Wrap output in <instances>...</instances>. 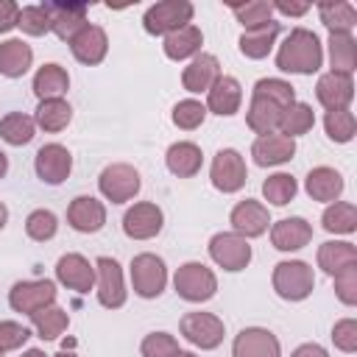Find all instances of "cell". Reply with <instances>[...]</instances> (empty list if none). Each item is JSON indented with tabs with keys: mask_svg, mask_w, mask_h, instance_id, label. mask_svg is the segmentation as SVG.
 Masks as SVG:
<instances>
[{
	"mask_svg": "<svg viewBox=\"0 0 357 357\" xmlns=\"http://www.w3.org/2000/svg\"><path fill=\"white\" fill-rule=\"evenodd\" d=\"M131 287L139 298H159L167 287V265L162 257L142 251L131 259Z\"/></svg>",
	"mask_w": 357,
	"mask_h": 357,
	"instance_id": "cell-5",
	"label": "cell"
},
{
	"mask_svg": "<svg viewBox=\"0 0 357 357\" xmlns=\"http://www.w3.org/2000/svg\"><path fill=\"white\" fill-rule=\"evenodd\" d=\"M312 240V226L304 218H282L271 226V243L276 251H298Z\"/></svg>",
	"mask_w": 357,
	"mask_h": 357,
	"instance_id": "cell-24",
	"label": "cell"
},
{
	"mask_svg": "<svg viewBox=\"0 0 357 357\" xmlns=\"http://www.w3.org/2000/svg\"><path fill=\"white\" fill-rule=\"evenodd\" d=\"M95 293H98V301L100 307L106 310H120L126 304V282H123V268L117 259L112 257H98L95 259Z\"/></svg>",
	"mask_w": 357,
	"mask_h": 357,
	"instance_id": "cell-8",
	"label": "cell"
},
{
	"mask_svg": "<svg viewBox=\"0 0 357 357\" xmlns=\"http://www.w3.org/2000/svg\"><path fill=\"white\" fill-rule=\"evenodd\" d=\"M324 64V45L315 31L310 28H293L284 42L276 50V67L282 73H296V75H312Z\"/></svg>",
	"mask_w": 357,
	"mask_h": 357,
	"instance_id": "cell-1",
	"label": "cell"
},
{
	"mask_svg": "<svg viewBox=\"0 0 357 357\" xmlns=\"http://www.w3.org/2000/svg\"><path fill=\"white\" fill-rule=\"evenodd\" d=\"M335 296L346 307H354L357 304V265H349L340 273H335Z\"/></svg>",
	"mask_w": 357,
	"mask_h": 357,
	"instance_id": "cell-50",
	"label": "cell"
},
{
	"mask_svg": "<svg viewBox=\"0 0 357 357\" xmlns=\"http://www.w3.org/2000/svg\"><path fill=\"white\" fill-rule=\"evenodd\" d=\"M231 14L237 17V22L245 28V31H254V28H262L265 22L273 20V3L268 0H251V3H231L229 6Z\"/></svg>",
	"mask_w": 357,
	"mask_h": 357,
	"instance_id": "cell-40",
	"label": "cell"
},
{
	"mask_svg": "<svg viewBox=\"0 0 357 357\" xmlns=\"http://www.w3.org/2000/svg\"><path fill=\"white\" fill-rule=\"evenodd\" d=\"M142 187V178L137 173V167L126 165V162H114V165H106L98 176V190L106 201L112 204H126L131 201Z\"/></svg>",
	"mask_w": 357,
	"mask_h": 357,
	"instance_id": "cell-7",
	"label": "cell"
},
{
	"mask_svg": "<svg viewBox=\"0 0 357 357\" xmlns=\"http://www.w3.org/2000/svg\"><path fill=\"white\" fill-rule=\"evenodd\" d=\"M201 45H204V33H201L198 25L190 22V25L167 33L162 50H165V56L170 61H184V59H195L201 53Z\"/></svg>",
	"mask_w": 357,
	"mask_h": 357,
	"instance_id": "cell-27",
	"label": "cell"
},
{
	"mask_svg": "<svg viewBox=\"0 0 357 357\" xmlns=\"http://www.w3.org/2000/svg\"><path fill=\"white\" fill-rule=\"evenodd\" d=\"M318 17L329 28V33H351V28L357 25V8L346 0L318 3Z\"/></svg>",
	"mask_w": 357,
	"mask_h": 357,
	"instance_id": "cell-34",
	"label": "cell"
},
{
	"mask_svg": "<svg viewBox=\"0 0 357 357\" xmlns=\"http://www.w3.org/2000/svg\"><path fill=\"white\" fill-rule=\"evenodd\" d=\"M310 8H312L310 3H284V0L273 3V11H279V14H284V17H304Z\"/></svg>",
	"mask_w": 357,
	"mask_h": 357,
	"instance_id": "cell-52",
	"label": "cell"
},
{
	"mask_svg": "<svg viewBox=\"0 0 357 357\" xmlns=\"http://www.w3.org/2000/svg\"><path fill=\"white\" fill-rule=\"evenodd\" d=\"M315 98L326 112H340L349 109L354 100V78L343 73H324L315 84Z\"/></svg>",
	"mask_w": 357,
	"mask_h": 357,
	"instance_id": "cell-17",
	"label": "cell"
},
{
	"mask_svg": "<svg viewBox=\"0 0 357 357\" xmlns=\"http://www.w3.org/2000/svg\"><path fill=\"white\" fill-rule=\"evenodd\" d=\"M6 173H8V156H6L3 151H0V178H3Z\"/></svg>",
	"mask_w": 357,
	"mask_h": 357,
	"instance_id": "cell-54",
	"label": "cell"
},
{
	"mask_svg": "<svg viewBox=\"0 0 357 357\" xmlns=\"http://www.w3.org/2000/svg\"><path fill=\"white\" fill-rule=\"evenodd\" d=\"M8 304L14 312H25L33 315L36 310H45L50 304H56V284L50 279H28V282H17L8 290Z\"/></svg>",
	"mask_w": 357,
	"mask_h": 357,
	"instance_id": "cell-12",
	"label": "cell"
},
{
	"mask_svg": "<svg viewBox=\"0 0 357 357\" xmlns=\"http://www.w3.org/2000/svg\"><path fill=\"white\" fill-rule=\"evenodd\" d=\"M6 223H8V209H6V204L0 201V229H3Z\"/></svg>",
	"mask_w": 357,
	"mask_h": 357,
	"instance_id": "cell-56",
	"label": "cell"
},
{
	"mask_svg": "<svg viewBox=\"0 0 357 357\" xmlns=\"http://www.w3.org/2000/svg\"><path fill=\"white\" fill-rule=\"evenodd\" d=\"M22 357H47V354H45L42 349H25V351H22Z\"/></svg>",
	"mask_w": 357,
	"mask_h": 357,
	"instance_id": "cell-55",
	"label": "cell"
},
{
	"mask_svg": "<svg viewBox=\"0 0 357 357\" xmlns=\"http://www.w3.org/2000/svg\"><path fill=\"white\" fill-rule=\"evenodd\" d=\"M321 226L329 234H354L357 231V206L351 201H332L321 215Z\"/></svg>",
	"mask_w": 357,
	"mask_h": 357,
	"instance_id": "cell-36",
	"label": "cell"
},
{
	"mask_svg": "<svg viewBox=\"0 0 357 357\" xmlns=\"http://www.w3.org/2000/svg\"><path fill=\"white\" fill-rule=\"evenodd\" d=\"M70 89V75L61 64L50 61L42 64L33 75V95L39 100H50V98H64V92Z\"/></svg>",
	"mask_w": 357,
	"mask_h": 357,
	"instance_id": "cell-32",
	"label": "cell"
},
{
	"mask_svg": "<svg viewBox=\"0 0 357 357\" xmlns=\"http://www.w3.org/2000/svg\"><path fill=\"white\" fill-rule=\"evenodd\" d=\"M296 192H298V181H296L290 173H273V176H268V178L262 181V195H265V201L273 204V206L290 204V201L296 198Z\"/></svg>",
	"mask_w": 357,
	"mask_h": 357,
	"instance_id": "cell-41",
	"label": "cell"
},
{
	"mask_svg": "<svg viewBox=\"0 0 357 357\" xmlns=\"http://www.w3.org/2000/svg\"><path fill=\"white\" fill-rule=\"evenodd\" d=\"M56 282L75 293H89L95 287V262H89L84 254H61L56 262Z\"/></svg>",
	"mask_w": 357,
	"mask_h": 357,
	"instance_id": "cell-16",
	"label": "cell"
},
{
	"mask_svg": "<svg viewBox=\"0 0 357 357\" xmlns=\"http://www.w3.org/2000/svg\"><path fill=\"white\" fill-rule=\"evenodd\" d=\"M33 170H36V176H39L45 184L56 187V184L67 181V176H70V170H73V153H70L61 142H47V145H42V148L36 151Z\"/></svg>",
	"mask_w": 357,
	"mask_h": 357,
	"instance_id": "cell-13",
	"label": "cell"
},
{
	"mask_svg": "<svg viewBox=\"0 0 357 357\" xmlns=\"http://www.w3.org/2000/svg\"><path fill=\"white\" fill-rule=\"evenodd\" d=\"M31 340V329L20 321H0V354L17 351Z\"/></svg>",
	"mask_w": 357,
	"mask_h": 357,
	"instance_id": "cell-48",
	"label": "cell"
},
{
	"mask_svg": "<svg viewBox=\"0 0 357 357\" xmlns=\"http://www.w3.org/2000/svg\"><path fill=\"white\" fill-rule=\"evenodd\" d=\"M181 329V337L190 340L192 346L209 351V349H218L223 343V335H226V326L218 315L212 312H187L178 324Z\"/></svg>",
	"mask_w": 357,
	"mask_h": 357,
	"instance_id": "cell-11",
	"label": "cell"
},
{
	"mask_svg": "<svg viewBox=\"0 0 357 357\" xmlns=\"http://www.w3.org/2000/svg\"><path fill=\"white\" fill-rule=\"evenodd\" d=\"M173 287H176L178 298H184L190 304H201L218 293V276L204 262H184L176 268Z\"/></svg>",
	"mask_w": 357,
	"mask_h": 357,
	"instance_id": "cell-3",
	"label": "cell"
},
{
	"mask_svg": "<svg viewBox=\"0 0 357 357\" xmlns=\"http://www.w3.org/2000/svg\"><path fill=\"white\" fill-rule=\"evenodd\" d=\"M209 257L218 268L229 271V273H237L243 268H248L251 262V245L245 237L234 234V231H218L212 234L209 240Z\"/></svg>",
	"mask_w": 357,
	"mask_h": 357,
	"instance_id": "cell-9",
	"label": "cell"
},
{
	"mask_svg": "<svg viewBox=\"0 0 357 357\" xmlns=\"http://www.w3.org/2000/svg\"><path fill=\"white\" fill-rule=\"evenodd\" d=\"M53 357H78V354H75V351H67V349H61V351H59V354H53Z\"/></svg>",
	"mask_w": 357,
	"mask_h": 357,
	"instance_id": "cell-57",
	"label": "cell"
},
{
	"mask_svg": "<svg viewBox=\"0 0 357 357\" xmlns=\"http://www.w3.org/2000/svg\"><path fill=\"white\" fill-rule=\"evenodd\" d=\"M245 178H248V167H245V159L240 151L234 148H220L215 156H212V165H209V181L218 192L223 195H231V192H240L245 187Z\"/></svg>",
	"mask_w": 357,
	"mask_h": 357,
	"instance_id": "cell-6",
	"label": "cell"
},
{
	"mask_svg": "<svg viewBox=\"0 0 357 357\" xmlns=\"http://www.w3.org/2000/svg\"><path fill=\"white\" fill-rule=\"evenodd\" d=\"M251 95H262L279 106H290L296 100V86L290 81H282V78H259L251 89Z\"/></svg>",
	"mask_w": 357,
	"mask_h": 357,
	"instance_id": "cell-45",
	"label": "cell"
},
{
	"mask_svg": "<svg viewBox=\"0 0 357 357\" xmlns=\"http://www.w3.org/2000/svg\"><path fill=\"white\" fill-rule=\"evenodd\" d=\"M312 126H315V112H312V106H310V103H301V100H293V103L282 112L279 134L296 139V137L307 134Z\"/></svg>",
	"mask_w": 357,
	"mask_h": 357,
	"instance_id": "cell-37",
	"label": "cell"
},
{
	"mask_svg": "<svg viewBox=\"0 0 357 357\" xmlns=\"http://www.w3.org/2000/svg\"><path fill=\"white\" fill-rule=\"evenodd\" d=\"M25 231L31 240L36 243H47L56 237L59 231V218L50 212V209H33L28 218H25Z\"/></svg>",
	"mask_w": 357,
	"mask_h": 357,
	"instance_id": "cell-44",
	"label": "cell"
},
{
	"mask_svg": "<svg viewBox=\"0 0 357 357\" xmlns=\"http://www.w3.org/2000/svg\"><path fill=\"white\" fill-rule=\"evenodd\" d=\"M290 357H329V351L321 343H301V346L293 349Z\"/></svg>",
	"mask_w": 357,
	"mask_h": 357,
	"instance_id": "cell-53",
	"label": "cell"
},
{
	"mask_svg": "<svg viewBox=\"0 0 357 357\" xmlns=\"http://www.w3.org/2000/svg\"><path fill=\"white\" fill-rule=\"evenodd\" d=\"M279 31H282V22H276V20L265 22L262 28L243 31V36H240V53H243L245 59H254V61H257V59H265V56L273 50Z\"/></svg>",
	"mask_w": 357,
	"mask_h": 357,
	"instance_id": "cell-31",
	"label": "cell"
},
{
	"mask_svg": "<svg viewBox=\"0 0 357 357\" xmlns=\"http://www.w3.org/2000/svg\"><path fill=\"white\" fill-rule=\"evenodd\" d=\"M17 17H20V6L14 0H0V33L17 28Z\"/></svg>",
	"mask_w": 357,
	"mask_h": 357,
	"instance_id": "cell-51",
	"label": "cell"
},
{
	"mask_svg": "<svg viewBox=\"0 0 357 357\" xmlns=\"http://www.w3.org/2000/svg\"><path fill=\"white\" fill-rule=\"evenodd\" d=\"M67 223L81 234H95L106 226V206L95 195H75L67 206Z\"/></svg>",
	"mask_w": 357,
	"mask_h": 357,
	"instance_id": "cell-19",
	"label": "cell"
},
{
	"mask_svg": "<svg viewBox=\"0 0 357 357\" xmlns=\"http://www.w3.org/2000/svg\"><path fill=\"white\" fill-rule=\"evenodd\" d=\"M47 17H50V31L61 39V42H70L78 31H84L89 25V6L86 3H75V0H50V3H42Z\"/></svg>",
	"mask_w": 357,
	"mask_h": 357,
	"instance_id": "cell-10",
	"label": "cell"
},
{
	"mask_svg": "<svg viewBox=\"0 0 357 357\" xmlns=\"http://www.w3.org/2000/svg\"><path fill=\"white\" fill-rule=\"evenodd\" d=\"M357 265V248L349 240H326L318 245V268L329 276L340 273L343 268Z\"/></svg>",
	"mask_w": 357,
	"mask_h": 357,
	"instance_id": "cell-30",
	"label": "cell"
},
{
	"mask_svg": "<svg viewBox=\"0 0 357 357\" xmlns=\"http://www.w3.org/2000/svg\"><path fill=\"white\" fill-rule=\"evenodd\" d=\"M165 165H167V170H170L173 176H178V178H192V176L201 170V165H204V153H201V148H198L195 142L181 139V142H173V145L167 148Z\"/></svg>",
	"mask_w": 357,
	"mask_h": 357,
	"instance_id": "cell-28",
	"label": "cell"
},
{
	"mask_svg": "<svg viewBox=\"0 0 357 357\" xmlns=\"http://www.w3.org/2000/svg\"><path fill=\"white\" fill-rule=\"evenodd\" d=\"M176 357H198V354H192V351H181V349H178V354H176Z\"/></svg>",
	"mask_w": 357,
	"mask_h": 357,
	"instance_id": "cell-58",
	"label": "cell"
},
{
	"mask_svg": "<svg viewBox=\"0 0 357 357\" xmlns=\"http://www.w3.org/2000/svg\"><path fill=\"white\" fill-rule=\"evenodd\" d=\"M162 226H165V215L153 201H139L128 206L123 215V231L131 240H151L162 231Z\"/></svg>",
	"mask_w": 357,
	"mask_h": 357,
	"instance_id": "cell-14",
	"label": "cell"
},
{
	"mask_svg": "<svg viewBox=\"0 0 357 357\" xmlns=\"http://www.w3.org/2000/svg\"><path fill=\"white\" fill-rule=\"evenodd\" d=\"M142 357H176L178 354V340L170 332H151L139 343Z\"/></svg>",
	"mask_w": 357,
	"mask_h": 357,
	"instance_id": "cell-47",
	"label": "cell"
},
{
	"mask_svg": "<svg viewBox=\"0 0 357 357\" xmlns=\"http://www.w3.org/2000/svg\"><path fill=\"white\" fill-rule=\"evenodd\" d=\"M73 120V109L64 98H50V100H39L36 106V114H33V123L47 131V134H59L70 126Z\"/></svg>",
	"mask_w": 357,
	"mask_h": 357,
	"instance_id": "cell-33",
	"label": "cell"
},
{
	"mask_svg": "<svg viewBox=\"0 0 357 357\" xmlns=\"http://www.w3.org/2000/svg\"><path fill=\"white\" fill-rule=\"evenodd\" d=\"M324 128H326V137H329L332 142H351V139H354V131H357L354 112H351V109L326 112V114H324Z\"/></svg>",
	"mask_w": 357,
	"mask_h": 357,
	"instance_id": "cell-42",
	"label": "cell"
},
{
	"mask_svg": "<svg viewBox=\"0 0 357 357\" xmlns=\"http://www.w3.org/2000/svg\"><path fill=\"white\" fill-rule=\"evenodd\" d=\"M70 53L75 56V61L86 64V67H95L106 59L109 53V36L100 25H86L84 31H78L73 39H70Z\"/></svg>",
	"mask_w": 357,
	"mask_h": 357,
	"instance_id": "cell-20",
	"label": "cell"
},
{
	"mask_svg": "<svg viewBox=\"0 0 357 357\" xmlns=\"http://www.w3.org/2000/svg\"><path fill=\"white\" fill-rule=\"evenodd\" d=\"M220 75H223V73H220L218 56H212V53H198V56L184 67V73H181V86H184L187 92H192V95L209 92V86H212Z\"/></svg>",
	"mask_w": 357,
	"mask_h": 357,
	"instance_id": "cell-23",
	"label": "cell"
},
{
	"mask_svg": "<svg viewBox=\"0 0 357 357\" xmlns=\"http://www.w3.org/2000/svg\"><path fill=\"white\" fill-rule=\"evenodd\" d=\"M287 106H279L262 95H251V103H248V112H245V123L254 134L265 137V134H273L279 131V120H282V112Z\"/></svg>",
	"mask_w": 357,
	"mask_h": 357,
	"instance_id": "cell-26",
	"label": "cell"
},
{
	"mask_svg": "<svg viewBox=\"0 0 357 357\" xmlns=\"http://www.w3.org/2000/svg\"><path fill=\"white\" fill-rule=\"evenodd\" d=\"M304 190H307V195H310L312 201L332 204V201H337L340 192H343V176H340L335 167H326V165L312 167V170L307 173V178H304Z\"/></svg>",
	"mask_w": 357,
	"mask_h": 357,
	"instance_id": "cell-25",
	"label": "cell"
},
{
	"mask_svg": "<svg viewBox=\"0 0 357 357\" xmlns=\"http://www.w3.org/2000/svg\"><path fill=\"white\" fill-rule=\"evenodd\" d=\"M0 357H3V354H0Z\"/></svg>",
	"mask_w": 357,
	"mask_h": 357,
	"instance_id": "cell-59",
	"label": "cell"
},
{
	"mask_svg": "<svg viewBox=\"0 0 357 357\" xmlns=\"http://www.w3.org/2000/svg\"><path fill=\"white\" fill-rule=\"evenodd\" d=\"M17 28L28 36H45L50 31V17L45 6H22L17 17Z\"/></svg>",
	"mask_w": 357,
	"mask_h": 357,
	"instance_id": "cell-46",
	"label": "cell"
},
{
	"mask_svg": "<svg viewBox=\"0 0 357 357\" xmlns=\"http://www.w3.org/2000/svg\"><path fill=\"white\" fill-rule=\"evenodd\" d=\"M271 284H273L279 298H284V301H304L312 293V287H315L312 265L304 262V259H282V262L273 265Z\"/></svg>",
	"mask_w": 357,
	"mask_h": 357,
	"instance_id": "cell-2",
	"label": "cell"
},
{
	"mask_svg": "<svg viewBox=\"0 0 357 357\" xmlns=\"http://www.w3.org/2000/svg\"><path fill=\"white\" fill-rule=\"evenodd\" d=\"M251 156H254V165L259 167H273V165H284L296 156V139L273 131V134H265V137H257L254 145H251Z\"/></svg>",
	"mask_w": 357,
	"mask_h": 357,
	"instance_id": "cell-21",
	"label": "cell"
},
{
	"mask_svg": "<svg viewBox=\"0 0 357 357\" xmlns=\"http://www.w3.org/2000/svg\"><path fill=\"white\" fill-rule=\"evenodd\" d=\"M332 343H335V349H340L346 354H354L357 351V321L354 318L335 321V326H332Z\"/></svg>",
	"mask_w": 357,
	"mask_h": 357,
	"instance_id": "cell-49",
	"label": "cell"
},
{
	"mask_svg": "<svg viewBox=\"0 0 357 357\" xmlns=\"http://www.w3.org/2000/svg\"><path fill=\"white\" fill-rule=\"evenodd\" d=\"M329 64L332 73L351 75L357 67V42L351 33H329Z\"/></svg>",
	"mask_w": 357,
	"mask_h": 357,
	"instance_id": "cell-35",
	"label": "cell"
},
{
	"mask_svg": "<svg viewBox=\"0 0 357 357\" xmlns=\"http://www.w3.org/2000/svg\"><path fill=\"white\" fill-rule=\"evenodd\" d=\"M173 126L181 128V131H195L198 126H204L206 120V106L195 98H187V100H178L173 106V114H170Z\"/></svg>",
	"mask_w": 357,
	"mask_h": 357,
	"instance_id": "cell-43",
	"label": "cell"
},
{
	"mask_svg": "<svg viewBox=\"0 0 357 357\" xmlns=\"http://www.w3.org/2000/svg\"><path fill=\"white\" fill-rule=\"evenodd\" d=\"M231 357H282V343L271 329L245 326L231 340Z\"/></svg>",
	"mask_w": 357,
	"mask_h": 357,
	"instance_id": "cell-15",
	"label": "cell"
},
{
	"mask_svg": "<svg viewBox=\"0 0 357 357\" xmlns=\"http://www.w3.org/2000/svg\"><path fill=\"white\" fill-rule=\"evenodd\" d=\"M33 64V50L22 39H6L0 42V75L6 78H22Z\"/></svg>",
	"mask_w": 357,
	"mask_h": 357,
	"instance_id": "cell-29",
	"label": "cell"
},
{
	"mask_svg": "<svg viewBox=\"0 0 357 357\" xmlns=\"http://www.w3.org/2000/svg\"><path fill=\"white\" fill-rule=\"evenodd\" d=\"M31 324L36 326V332H39L42 340H56V337L70 326V315H67V310L50 304V307H45V310H36V312L31 315Z\"/></svg>",
	"mask_w": 357,
	"mask_h": 357,
	"instance_id": "cell-39",
	"label": "cell"
},
{
	"mask_svg": "<svg viewBox=\"0 0 357 357\" xmlns=\"http://www.w3.org/2000/svg\"><path fill=\"white\" fill-rule=\"evenodd\" d=\"M229 223H231V231L251 240V237H259L268 231V223H271V215H268V206L254 201V198H245L240 204H234L231 215H229Z\"/></svg>",
	"mask_w": 357,
	"mask_h": 357,
	"instance_id": "cell-18",
	"label": "cell"
},
{
	"mask_svg": "<svg viewBox=\"0 0 357 357\" xmlns=\"http://www.w3.org/2000/svg\"><path fill=\"white\" fill-rule=\"evenodd\" d=\"M192 14H195V6L190 0H162V3H153L142 14V28L151 36H167L178 28L190 25Z\"/></svg>",
	"mask_w": 357,
	"mask_h": 357,
	"instance_id": "cell-4",
	"label": "cell"
},
{
	"mask_svg": "<svg viewBox=\"0 0 357 357\" xmlns=\"http://www.w3.org/2000/svg\"><path fill=\"white\" fill-rule=\"evenodd\" d=\"M240 103H243V86L234 75H220L206 92V112L212 114L231 117L240 112Z\"/></svg>",
	"mask_w": 357,
	"mask_h": 357,
	"instance_id": "cell-22",
	"label": "cell"
},
{
	"mask_svg": "<svg viewBox=\"0 0 357 357\" xmlns=\"http://www.w3.org/2000/svg\"><path fill=\"white\" fill-rule=\"evenodd\" d=\"M33 134H36V123H33V117L25 114V112H8V114L0 120V137H3V142L14 145V148L28 145V142L33 139Z\"/></svg>",
	"mask_w": 357,
	"mask_h": 357,
	"instance_id": "cell-38",
	"label": "cell"
}]
</instances>
